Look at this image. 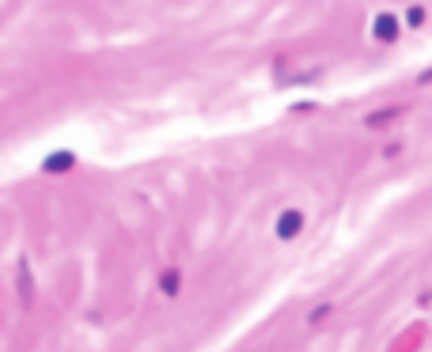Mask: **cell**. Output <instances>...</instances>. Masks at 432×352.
<instances>
[{"label": "cell", "instance_id": "8992f818", "mask_svg": "<svg viewBox=\"0 0 432 352\" xmlns=\"http://www.w3.org/2000/svg\"><path fill=\"white\" fill-rule=\"evenodd\" d=\"M326 315H330V303H323V307H315V311H311V322L318 326V322H323Z\"/></svg>", "mask_w": 432, "mask_h": 352}, {"label": "cell", "instance_id": "3957f363", "mask_svg": "<svg viewBox=\"0 0 432 352\" xmlns=\"http://www.w3.org/2000/svg\"><path fill=\"white\" fill-rule=\"evenodd\" d=\"M72 163H76V156H72V151H53V156L42 163V171H50V174H65Z\"/></svg>", "mask_w": 432, "mask_h": 352}, {"label": "cell", "instance_id": "6da1fadb", "mask_svg": "<svg viewBox=\"0 0 432 352\" xmlns=\"http://www.w3.org/2000/svg\"><path fill=\"white\" fill-rule=\"evenodd\" d=\"M300 228H303V212H300V209H288V212H281V220H277V235H281L285 243H288V239H296V235H300Z\"/></svg>", "mask_w": 432, "mask_h": 352}, {"label": "cell", "instance_id": "277c9868", "mask_svg": "<svg viewBox=\"0 0 432 352\" xmlns=\"http://www.w3.org/2000/svg\"><path fill=\"white\" fill-rule=\"evenodd\" d=\"M398 114H402V110H398V106H383L379 114H372V118H368V125H372V129H375V125L390 122V118H398Z\"/></svg>", "mask_w": 432, "mask_h": 352}, {"label": "cell", "instance_id": "5b68a950", "mask_svg": "<svg viewBox=\"0 0 432 352\" xmlns=\"http://www.w3.org/2000/svg\"><path fill=\"white\" fill-rule=\"evenodd\" d=\"M159 284H163V292H167V295H174V292H179V269H167Z\"/></svg>", "mask_w": 432, "mask_h": 352}, {"label": "cell", "instance_id": "7a4b0ae2", "mask_svg": "<svg viewBox=\"0 0 432 352\" xmlns=\"http://www.w3.org/2000/svg\"><path fill=\"white\" fill-rule=\"evenodd\" d=\"M372 35L379 38V42H390V38L398 35V23H395V15H375V23H372Z\"/></svg>", "mask_w": 432, "mask_h": 352}]
</instances>
